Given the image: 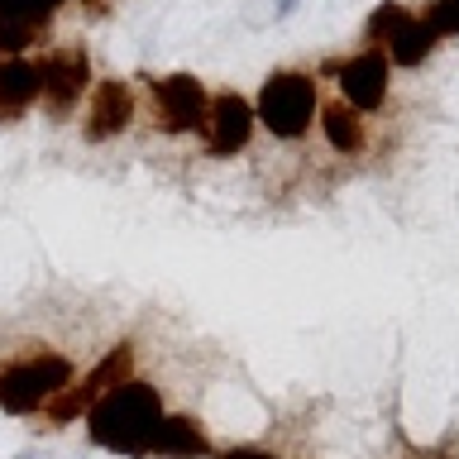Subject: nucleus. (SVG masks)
<instances>
[{
	"label": "nucleus",
	"mask_w": 459,
	"mask_h": 459,
	"mask_svg": "<svg viewBox=\"0 0 459 459\" xmlns=\"http://www.w3.org/2000/svg\"><path fill=\"white\" fill-rule=\"evenodd\" d=\"M72 383H77L72 359L53 354V350L14 359V364L0 368V411H10V416H39V411H48V402L57 393H67Z\"/></svg>",
	"instance_id": "obj_3"
},
{
	"label": "nucleus",
	"mask_w": 459,
	"mask_h": 459,
	"mask_svg": "<svg viewBox=\"0 0 459 459\" xmlns=\"http://www.w3.org/2000/svg\"><path fill=\"white\" fill-rule=\"evenodd\" d=\"M39 77H43V100L53 115H67L91 86V57L82 48H48L39 57Z\"/></svg>",
	"instance_id": "obj_9"
},
{
	"label": "nucleus",
	"mask_w": 459,
	"mask_h": 459,
	"mask_svg": "<svg viewBox=\"0 0 459 459\" xmlns=\"http://www.w3.org/2000/svg\"><path fill=\"white\" fill-rule=\"evenodd\" d=\"M215 459H278L273 450H258V445H225Z\"/></svg>",
	"instance_id": "obj_15"
},
{
	"label": "nucleus",
	"mask_w": 459,
	"mask_h": 459,
	"mask_svg": "<svg viewBox=\"0 0 459 459\" xmlns=\"http://www.w3.org/2000/svg\"><path fill=\"white\" fill-rule=\"evenodd\" d=\"M129 125H134V91H129V82H120V77L96 82L91 100H86L82 134L91 143H110V139H120Z\"/></svg>",
	"instance_id": "obj_10"
},
{
	"label": "nucleus",
	"mask_w": 459,
	"mask_h": 459,
	"mask_svg": "<svg viewBox=\"0 0 459 459\" xmlns=\"http://www.w3.org/2000/svg\"><path fill=\"white\" fill-rule=\"evenodd\" d=\"M254 115L273 139H282V143L307 139V129L316 125V115H321L316 72H301V67L268 72V82L258 86V96H254Z\"/></svg>",
	"instance_id": "obj_2"
},
{
	"label": "nucleus",
	"mask_w": 459,
	"mask_h": 459,
	"mask_svg": "<svg viewBox=\"0 0 459 459\" xmlns=\"http://www.w3.org/2000/svg\"><path fill=\"white\" fill-rule=\"evenodd\" d=\"M129 378H134V344H120V350H110L82 383H72L67 393H57V397L48 402V421H53V426L77 421V416H86L100 397L115 393V387L129 383Z\"/></svg>",
	"instance_id": "obj_6"
},
{
	"label": "nucleus",
	"mask_w": 459,
	"mask_h": 459,
	"mask_svg": "<svg viewBox=\"0 0 459 459\" xmlns=\"http://www.w3.org/2000/svg\"><path fill=\"white\" fill-rule=\"evenodd\" d=\"M149 100L158 110V125L168 134H201L211 115V91L192 72H168V77H149Z\"/></svg>",
	"instance_id": "obj_5"
},
{
	"label": "nucleus",
	"mask_w": 459,
	"mask_h": 459,
	"mask_svg": "<svg viewBox=\"0 0 459 459\" xmlns=\"http://www.w3.org/2000/svg\"><path fill=\"white\" fill-rule=\"evenodd\" d=\"M426 20L440 39H459V0H430Z\"/></svg>",
	"instance_id": "obj_14"
},
{
	"label": "nucleus",
	"mask_w": 459,
	"mask_h": 459,
	"mask_svg": "<svg viewBox=\"0 0 459 459\" xmlns=\"http://www.w3.org/2000/svg\"><path fill=\"white\" fill-rule=\"evenodd\" d=\"M39 96H43V77H39L34 57H5V63H0V115L14 120V115H24Z\"/></svg>",
	"instance_id": "obj_11"
},
{
	"label": "nucleus",
	"mask_w": 459,
	"mask_h": 459,
	"mask_svg": "<svg viewBox=\"0 0 459 459\" xmlns=\"http://www.w3.org/2000/svg\"><path fill=\"white\" fill-rule=\"evenodd\" d=\"M153 459H211V436L192 416H163V430L153 440Z\"/></svg>",
	"instance_id": "obj_12"
},
{
	"label": "nucleus",
	"mask_w": 459,
	"mask_h": 459,
	"mask_svg": "<svg viewBox=\"0 0 459 459\" xmlns=\"http://www.w3.org/2000/svg\"><path fill=\"white\" fill-rule=\"evenodd\" d=\"M254 129H258V115H254V100L249 96H239V91H221V96H211V115H206V153L211 158H235L249 149V139H254Z\"/></svg>",
	"instance_id": "obj_8"
},
{
	"label": "nucleus",
	"mask_w": 459,
	"mask_h": 459,
	"mask_svg": "<svg viewBox=\"0 0 459 459\" xmlns=\"http://www.w3.org/2000/svg\"><path fill=\"white\" fill-rule=\"evenodd\" d=\"M316 125H321V134H325V143L335 153H359L368 143L364 115H359L354 106H344V100H325L321 115H316Z\"/></svg>",
	"instance_id": "obj_13"
},
{
	"label": "nucleus",
	"mask_w": 459,
	"mask_h": 459,
	"mask_svg": "<svg viewBox=\"0 0 459 459\" xmlns=\"http://www.w3.org/2000/svg\"><path fill=\"white\" fill-rule=\"evenodd\" d=\"M297 5V0H278V14H287V10H292Z\"/></svg>",
	"instance_id": "obj_16"
},
{
	"label": "nucleus",
	"mask_w": 459,
	"mask_h": 459,
	"mask_svg": "<svg viewBox=\"0 0 459 459\" xmlns=\"http://www.w3.org/2000/svg\"><path fill=\"white\" fill-rule=\"evenodd\" d=\"M364 39H368V48H383L393 67H421L445 43L421 10H407V5H397V0H383V5L368 14Z\"/></svg>",
	"instance_id": "obj_4"
},
{
	"label": "nucleus",
	"mask_w": 459,
	"mask_h": 459,
	"mask_svg": "<svg viewBox=\"0 0 459 459\" xmlns=\"http://www.w3.org/2000/svg\"><path fill=\"white\" fill-rule=\"evenodd\" d=\"M330 72H335V82H340V100L354 106L359 115L383 110L387 91H393V63H387L383 48H359L354 57H344V63H335Z\"/></svg>",
	"instance_id": "obj_7"
},
{
	"label": "nucleus",
	"mask_w": 459,
	"mask_h": 459,
	"mask_svg": "<svg viewBox=\"0 0 459 459\" xmlns=\"http://www.w3.org/2000/svg\"><path fill=\"white\" fill-rule=\"evenodd\" d=\"M163 416L168 411H163L158 387L143 383V378H129L86 411V430H91V445H100V450L149 459L158 430H163Z\"/></svg>",
	"instance_id": "obj_1"
}]
</instances>
